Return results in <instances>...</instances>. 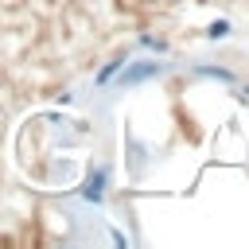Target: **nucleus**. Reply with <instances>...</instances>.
<instances>
[{
  "mask_svg": "<svg viewBox=\"0 0 249 249\" xmlns=\"http://www.w3.org/2000/svg\"><path fill=\"white\" fill-rule=\"evenodd\" d=\"M163 74V62H136V66H128L124 74H121V89H128V86H140V82H148V78H160Z\"/></svg>",
  "mask_w": 249,
  "mask_h": 249,
  "instance_id": "1",
  "label": "nucleus"
},
{
  "mask_svg": "<svg viewBox=\"0 0 249 249\" xmlns=\"http://www.w3.org/2000/svg\"><path fill=\"white\" fill-rule=\"evenodd\" d=\"M101 183H105V171H93V175H89V183H86V191H82V195H86V198H93V202H97V198H101Z\"/></svg>",
  "mask_w": 249,
  "mask_h": 249,
  "instance_id": "2",
  "label": "nucleus"
},
{
  "mask_svg": "<svg viewBox=\"0 0 249 249\" xmlns=\"http://www.w3.org/2000/svg\"><path fill=\"white\" fill-rule=\"evenodd\" d=\"M121 66H124V58H113V62H105V66H101V74H97V86H105V82H109V78H113Z\"/></svg>",
  "mask_w": 249,
  "mask_h": 249,
  "instance_id": "3",
  "label": "nucleus"
},
{
  "mask_svg": "<svg viewBox=\"0 0 249 249\" xmlns=\"http://www.w3.org/2000/svg\"><path fill=\"white\" fill-rule=\"evenodd\" d=\"M206 35H210V39H226V35H230V19H214V23L206 27Z\"/></svg>",
  "mask_w": 249,
  "mask_h": 249,
  "instance_id": "4",
  "label": "nucleus"
},
{
  "mask_svg": "<svg viewBox=\"0 0 249 249\" xmlns=\"http://www.w3.org/2000/svg\"><path fill=\"white\" fill-rule=\"evenodd\" d=\"M202 74H206V78H218V82H230V78H233L230 70H214V66H202Z\"/></svg>",
  "mask_w": 249,
  "mask_h": 249,
  "instance_id": "5",
  "label": "nucleus"
},
{
  "mask_svg": "<svg viewBox=\"0 0 249 249\" xmlns=\"http://www.w3.org/2000/svg\"><path fill=\"white\" fill-rule=\"evenodd\" d=\"M140 47H152V51H163V43H160V39H152V35H144V39H140Z\"/></svg>",
  "mask_w": 249,
  "mask_h": 249,
  "instance_id": "6",
  "label": "nucleus"
},
{
  "mask_svg": "<svg viewBox=\"0 0 249 249\" xmlns=\"http://www.w3.org/2000/svg\"><path fill=\"white\" fill-rule=\"evenodd\" d=\"M241 93H245V97H249V86H245V89H241Z\"/></svg>",
  "mask_w": 249,
  "mask_h": 249,
  "instance_id": "7",
  "label": "nucleus"
}]
</instances>
